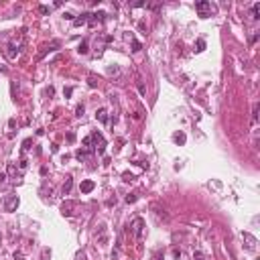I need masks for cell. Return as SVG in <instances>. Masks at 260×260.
I'll use <instances>...</instances> for the list:
<instances>
[{
	"label": "cell",
	"instance_id": "6da1fadb",
	"mask_svg": "<svg viewBox=\"0 0 260 260\" xmlns=\"http://www.w3.org/2000/svg\"><path fill=\"white\" fill-rule=\"evenodd\" d=\"M142 228H144V220L142 217H134V221L130 224V234L134 238H142Z\"/></svg>",
	"mask_w": 260,
	"mask_h": 260
},
{
	"label": "cell",
	"instance_id": "7a4b0ae2",
	"mask_svg": "<svg viewBox=\"0 0 260 260\" xmlns=\"http://www.w3.org/2000/svg\"><path fill=\"white\" fill-rule=\"evenodd\" d=\"M89 138H92L93 142H96V147H98V155H104V152H106V140H104L102 134H100L98 130H93Z\"/></svg>",
	"mask_w": 260,
	"mask_h": 260
},
{
	"label": "cell",
	"instance_id": "3957f363",
	"mask_svg": "<svg viewBox=\"0 0 260 260\" xmlns=\"http://www.w3.org/2000/svg\"><path fill=\"white\" fill-rule=\"evenodd\" d=\"M19 197L16 195H6L4 201H2V207H4V211H14L16 207H19Z\"/></svg>",
	"mask_w": 260,
	"mask_h": 260
},
{
	"label": "cell",
	"instance_id": "277c9868",
	"mask_svg": "<svg viewBox=\"0 0 260 260\" xmlns=\"http://www.w3.org/2000/svg\"><path fill=\"white\" fill-rule=\"evenodd\" d=\"M57 47H61V43H59V41H51L49 45H45V47H43V51H41V53L37 55V59H43V57H45V55H47V53H51V51H55V49H57Z\"/></svg>",
	"mask_w": 260,
	"mask_h": 260
},
{
	"label": "cell",
	"instance_id": "5b68a950",
	"mask_svg": "<svg viewBox=\"0 0 260 260\" xmlns=\"http://www.w3.org/2000/svg\"><path fill=\"white\" fill-rule=\"evenodd\" d=\"M195 10L199 12V16H201V19H205L207 12L211 10V4H209V2H195Z\"/></svg>",
	"mask_w": 260,
	"mask_h": 260
},
{
	"label": "cell",
	"instance_id": "8992f818",
	"mask_svg": "<svg viewBox=\"0 0 260 260\" xmlns=\"http://www.w3.org/2000/svg\"><path fill=\"white\" fill-rule=\"evenodd\" d=\"M23 51V45H14V43H10L8 45V51H6V55H8V59H14L16 55Z\"/></svg>",
	"mask_w": 260,
	"mask_h": 260
},
{
	"label": "cell",
	"instance_id": "52a82bcc",
	"mask_svg": "<svg viewBox=\"0 0 260 260\" xmlns=\"http://www.w3.org/2000/svg\"><path fill=\"white\" fill-rule=\"evenodd\" d=\"M93 189H96V183H93V181H89V179L81 181V185H79V191H81V193H92Z\"/></svg>",
	"mask_w": 260,
	"mask_h": 260
},
{
	"label": "cell",
	"instance_id": "ba28073f",
	"mask_svg": "<svg viewBox=\"0 0 260 260\" xmlns=\"http://www.w3.org/2000/svg\"><path fill=\"white\" fill-rule=\"evenodd\" d=\"M89 155H93V148H92V151H88V148H79V151L75 152V159H77V161H81V163H84L85 159L89 157Z\"/></svg>",
	"mask_w": 260,
	"mask_h": 260
},
{
	"label": "cell",
	"instance_id": "9c48e42d",
	"mask_svg": "<svg viewBox=\"0 0 260 260\" xmlns=\"http://www.w3.org/2000/svg\"><path fill=\"white\" fill-rule=\"evenodd\" d=\"M71 185H73V177H71V175H67V177H65V183H63V187H61V191H63V195H69V191H71Z\"/></svg>",
	"mask_w": 260,
	"mask_h": 260
},
{
	"label": "cell",
	"instance_id": "30bf717a",
	"mask_svg": "<svg viewBox=\"0 0 260 260\" xmlns=\"http://www.w3.org/2000/svg\"><path fill=\"white\" fill-rule=\"evenodd\" d=\"M89 12H84V14H79V19H73V27H81V25H85L89 20Z\"/></svg>",
	"mask_w": 260,
	"mask_h": 260
},
{
	"label": "cell",
	"instance_id": "8fae6325",
	"mask_svg": "<svg viewBox=\"0 0 260 260\" xmlns=\"http://www.w3.org/2000/svg\"><path fill=\"white\" fill-rule=\"evenodd\" d=\"M75 207V201H65L63 205H61V211H63V216H71V213H73V209Z\"/></svg>",
	"mask_w": 260,
	"mask_h": 260
},
{
	"label": "cell",
	"instance_id": "7c38bea8",
	"mask_svg": "<svg viewBox=\"0 0 260 260\" xmlns=\"http://www.w3.org/2000/svg\"><path fill=\"white\" fill-rule=\"evenodd\" d=\"M96 118H98V120H100L102 124H106V122H108V112H106V108H100L98 112H96Z\"/></svg>",
	"mask_w": 260,
	"mask_h": 260
},
{
	"label": "cell",
	"instance_id": "4fadbf2b",
	"mask_svg": "<svg viewBox=\"0 0 260 260\" xmlns=\"http://www.w3.org/2000/svg\"><path fill=\"white\" fill-rule=\"evenodd\" d=\"M242 236H244V240L248 242V248H250V250H254V246H256V238H254L252 234H248V232H244Z\"/></svg>",
	"mask_w": 260,
	"mask_h": 260
},
{
	"label": "cell",
	"instance_id": "5bb4252c",
	"mask_svg": "<svg viewBox=\"0 0 260 260\" xmlns=\"http://www.w3.org/2000/svg\"><path fill=\"white\" fill-rule=\"evenodd\" d=\"M106 16H108V14H106L104 10H98V12H93V14H92V19H89V23H92V25H93L96 20H104V19H106Z\"/></svg>",
	"mask_w": 260,
	"mask_h": 260
},
{
	"label": "cell",
	"instance_id": "9a60e30c",
	"mask_svg": "<svg viewBox=\"0 0 260 260\" xmlns=\"http://www.w3.org/2000/svg\"><path fill=\"white\" fill-rule=\"evenodd\" d=\"M88 85H89V88H98V85H100V77H96L93 73H89L88 75Z\"/></svg>",
	"mask_w": 260,
	"mask_h": 260
},
{
	"label": "cell",
	"instance_id": "2e32d148",
	"mask_svg": "<svg viewBox=\"0 0 260 260\" xmlns=\"http://www.w3.org/2000/svg\"><path fill=\"white\" fill-rule=\"evenodd\" d=\"M173 140H175L177 144H185V140H187V136L183 132H175L173 134Z\"/></svg>",
	"mask_w": 260,
	"mask_h": 260
},
{
	"label": "cell",
	"instance_id": "e0dca14e",
	"mask_svg": "<svg viewBox=\"0 0 260 260\" xmlns=\"http://www.w3.org/2000/svg\"><path fill=\"white\" fill-rule=\"evenodd\" d=\"M250 14H252V19H254V20L260 19V2H256V4L252 6V12H250Z\"/></svg>",
	"mask_w": 260,
	"mask_h": 260
},
{
	"label": "cell",
	"instance_id": "ac0fdd59",
	"mask_svg": "<svg viewBox=\"0 0 260 260\" xmlns=\"http://www.w3.org/2000/svg\"><path fill=\"white\" fill-rule=\"evenodd\" d=\"M108 75H120V67H118V65H110V67H108Z\"/></svg>",
	"mask_w": 260,
	"mask_h": 260
},
{
	"label": "cell",
	"instance_id": "d6986e66",
	"mask_svg": "<svg viewBox=\"0 0 260 260\" xmlns=\"http://www.w3.org/2000/svg\"><path fill=\"white\" fill-rule=\"evenodd\" d=\"M77 51H79L81 55L88 53V41H81V43H79V47H77Z\"/></svg>",
	"mask_w": 260,
	"mask_h": 260
},
{
	"label": "cell",
	"instance_id": "ffe728a7",
	"mask_svg": "<svg viewBox=\"0 0 260 260\" xmlns=\"http://www.w3.org/2000/svg\"><path fill=\"white\" fill-rule=\"evenodd\" d=\"M195 47H197V53H201V51L203 49H205V41H203V39H197V43H195Z\"/></svg>",
	"mask_w": 260,
	"mask_h": 260
},
{
	"label": "cell",
	"instance_id": "44dd1931",
	"mask_svg": "<svg viewBox=\"0 0 260 260\" xmlns=\"http://www.w3.org/2000/svg\"><path fill=\"white\" fill-rule=\"evenodd\" d=\"M122 179H124V181H126V183H132L134 179H136V177H134L132 173H128V171H126V173H122Z\"/></svg>",
	"mask_w": 260,
	"mask_h": 260
},
{
	"label": "cell",
	"instance_id": "7402d4cb",
	"mask_svg": "<svg viewBox=\"0 0 260 260\" xmlns=\"http://www.w3.org/2000/svg\"><path fill=\"white\" fill-rule=\"evenodd\" d=\"M130 41H132V51H134V53H136V51H140V49H142V45L138 43L136 39H132V37H130Z\"/></svg>",
	"mask_w": 260,
	"mask_h": 260
},
{
	"label": "cell",
	"instance_id": "603a6c76",
	"mask_svg": "<svg viewBox=\"0 0 260 260\" xmlns=\"http://www.w3.org/2000/svg\"><path fill=\"white\" fill-rule=\"evenodd\" d=\"M193 260H207V258L203 256V252H199V250H197V252H193Z\"/></svg>",
	"mask_w": 260,
	"mask_h": 260
},
{
	"label": "cell",
	"instance_id": "cb8c5ba5",
	"mask_svg": "<svg viewBox=\"0 0 260 260\" xmlns=\"http://www.w3.org/2000/svg\"><path fill=\"white\" fill-rule=\"evenodd\" d=\"M39 12H41V14H49L51 8H49V6H45V4H41V6H39Z\"/></svg>",
	"mask_w": 260,
	"mask_h": 260
},
{
	"label": "cell",
	"instance_id": "d4e9b609",
	"mask_svg": "<svg viewBox=\"0 0 260 260\" xmlns=\"http://www.w3.org/2000/svg\"><path fill=\"white\" fill-rule=\"evenodd\" d=\"M31 144H33V138H27L25 142H23V151H29V148H31Z\"/></svg>",
	"mask_w": 260,
	"mask_h": 260
},
{
	"label": "cell",
	"instance_id": "484cf974",
	"mask_svg": "<svg viewBox=\"0 0 260 260\" xmlns=\"http://www.w3.org/2000/svg\"><path fill=\"white\" fill-rule=\"evenodd\" d=\"M136 199H138V195H136V193H130V195L126 197V203H134Z\"/></svg>",
	"mask_w": 260,
	"mask_h": 260
},
{
	"label": "cell",
	"instance_id": "4316f807",
	"mask_svg": "<svg viewBox=\"0 0 260 260\" xmlns=\"http://www.w3.org/2000/svg\"><path fill=\"white\" fill-rule=\"evenodd\" d=\"M252 120H258V104H254V110H252Z\"/></svg>",
	"mask_w": 260,
	"mask_h": 260
},
{
	"label": "cell",
	"instance_id": "83f0119b",
	"mask_svg": "<svg viewBox=\"0 0 260 260\" xmlns=\"http://www.w3.org/2000/svg\"><path fill=\"white\" fill-rule=\"evenodd\" d=\"M75 116H79V118L84 116V106H81V104H79L77 108H75Z\"/></svg>",
	"mask_w": 260,
	"mask_h": 260
},
{
	"label": "cell",
	"instance_id": "f1b7e54d",
	"mask_svg": "<svg viewBox=\"0 0 260 260\" xmlns=\"http://www.w3.org/2000/svg\"><path fill=\"white\" fill-rule=\"evenodd\" d=\"M138 92L142 93V96L147 93V88H144V84H142V81H138Z\"/></svg>",
	"mask_w": 260,
	"mask_h": 260
},
{
	"label": "cell",
	"instance_id": "f546056e",
	"mask_svg": "<svg viewBox=\"0 0 260 260\" xmlns=\"http://www.w3.org/2000/svg\"><path fill=\"white\" fill-rule=\"evenodd\" d=\"M71 93H73V88H65V89H63V96H65V98H69Z\"/></svg>",
	"mask_w": 260,
	"mask_h": 260
},
{
	"label": "cell",
	"instance_id": "4dcf8cb0",
	"mask_svg": "<svg viewBox=\"0 0 260 260\" xmlns=\"http://www.w3.org/2000/svg\"><path fill=\"white\" fill-rule=\"evenodd\" d=\"M29 167V161L27 159H20V169H27Z\"/></svg>",
	"mask_w": 260,
	"mask_h": 260
},
{
	"label": "cell",
	"instance_id": "1f68e13d",
	"mask_svg": "<svg viewBox=\"0 0 260 260\" xmlns=\"http://www.w3.org/2000/svg\"><path fill=\"white\" fill-rule=\"evenodd\" d=\"M67 140H69V142H73V140H75V134L73 132H67Z\"/></svg>",
	"mask_w": 260,
	"mask_h": 260
},
{
	"label": "cell",
	"instance_id": "d6a6232c",
	"mask_svg": "<svg viewBox=\"0 0 260 260\" xmlns=\"http://www.w3.org/2000/svg\"><path fill=\"white\" fill-rule=\"evenodd\" d=\"M132 6H134V8H140V6H144V2H142V0H138V2H134Z\"/></svg>",
	"mask_w": 260,
	"mask_h": 260
},
{
	"label": "cell",
	"instance_id": "836d02e7",
	"mask_svg": "<svg viewBox=\"0 0 260 260\" xmlns=\"http://www.w3.org/2000/svg\"><path fill=\"white\" fill-rule=\"evenodd\" d=\"M53 92H55L53 88H47V89H45V93H47V96H53Z\"/></svg>",
	"mask_w": 260,
	"mask_h": 260
},
{
	"label": "cell",
	"instance_id": "e575fe53",
	"mask_svg": "<svg viewBox=\"0 0 260 260\" xmlns=\"http://www.w3.org/2000/svg\"><path fill=\"white\" fill-rule=\"evenodd\" d=\"M4 179H6V173L0 171V183H4Z\"/></svg>",
	"mask_w": 260,
	"mask_h": 260
},
{
	"label": "cell",
	"instance_id": "d590c367",
	"mask_svg": "<svg viewBox=\"0 0 260 260\" xmlns=\"http://www.w3.org/2000/svg\"><path fill=\"white\" fill-rule=\"evenodd\" d=\"M14 260H23V256H20V254H14Z\"/></svg>",
	"mask_w": 260,
	"mask_h": 260
}]
</instances>
